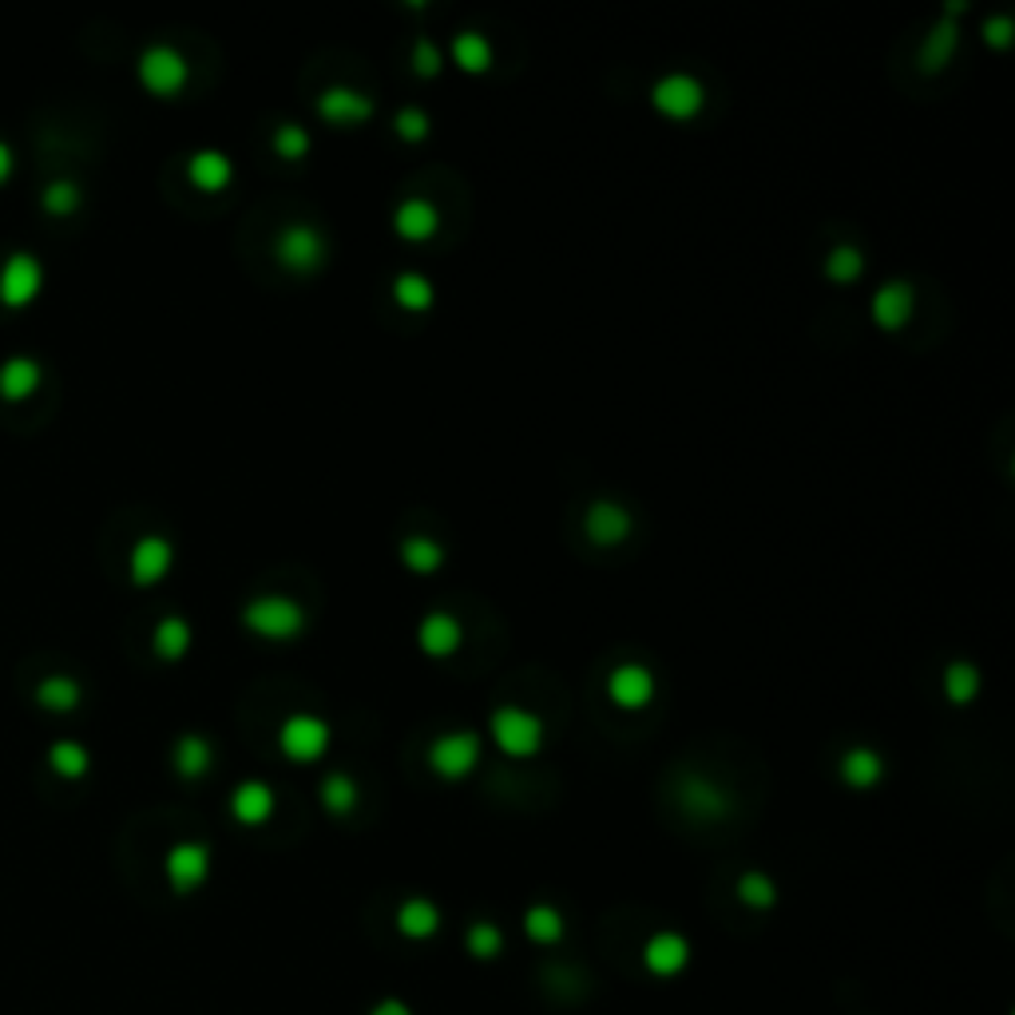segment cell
I'll list each match as a JSON object with an SVG mask.
<instances>
[{
  "instance_id": "cell-25",
  "label": "cell",
  "mask_w": 1015,
  "mask_h": 1015,
  "mask_svg": "<svg viewBox=\"0 0 1015 1015\" xmlns=\"http://www.w3.org/2000/svg\"><path fill=\"white\" fill-rule=\"evenodd\" d=\"M453 60L465 68V72H488V68H493V44H488L485 32H473V29L456 32Z\"/></svg>"
},
{
  "instance_id": "cell-6",
  "label": "cell",
  "mask_w": 1015,
  "mask_h": 1015,
  "mask_svg": "<svg viewBox=\"0 0 1015 1015\" xmlns=\"http://www.w3.org/2000/svg\"><path fill=\"white\" fill-rule=\"evenodd\" d=\"M651 104L666 115V120H694L706 107V87L691 72H671V76L655 80L651 87Z\"/></svg>"
},
{
  "instance_id": "cell-2",
  "label": "cell",
  "mask_w": 1015,
  "mask_h": 1015,
  "mask_svg": "<svg viewBox=\"0 0 1015 1015\" xmlns=\"http://www.w3.org/2000/svg\"><path fill=\"white\" fill-rule=\"evenodd\" d=\"M488 731L508 758H531L543 746V722L524 706H496Z\"/></svg>"
},
{
  "instance_id": "cell-44",
  "label": "cell",
  "mask_w": 1015,
  "mask_h": 1015,
  "mask_svg": "<svg viewBox=\"0 0 1015 1015\" xmlns=\"http://www.w3.org/2000/svg\"><path fill=\"white\" fill-rule=\"evenodd\" d=\"M9 167H12V152H9V143H0V179L9 175Z\"/></svg>"
},
{
  "instance_id": "cell-31",
  "label": "cell",
  "mask_w": 1015,
  "mask_h": 1015,
  "mask_svg": "<svg viewBox=\"0 0 1015 1015\" xmlns=\"http://www.w3.org/2000/svg\"><path fill=\"white\" fill-rule=\"evenodd\" d=\"M318 797H322V806L330 809L333 817H345L358 809V781H353L350 774H330V778L322 781V789H318Z\"/></svg>"
},
{
  "instance_id": "cell-36",
  "label": "cell",
  "mask_w": 1015,
  "mask_h": 1015,
  "mask_svg": "<svg viewBox=\"0 0 1015 1015\" xmlns=\"http://www.w3.org/2000/svg\"><path fill=\"white\" fill-rule=\"evenodd\" d=\"M275 155L286 163H298L310 155V132L302 124H282L275 132Z\"/></svg>"
},
{
  "instance_id": "cell-19",
  "label": "cell",
  "mask_w": 1015,
  "mask_h": 1015,
  "mask_svg": "<svg viewBox=\"0 0 1015 1015\" xmlns=\"http://www.w3.org/2000/svg\"><path fill=\"white\" fill-rule=\"evenodd\" d=\"M393 230L408 242H425L441 230V215L428 199H405L393 210Z\"/></svg>"
},
{
  "instance_id": "cell-28",
  "label": "cell",
  "mask_w": 1015,
  "mask_h": 1015,
  "mask_svg": "<svg viewBox=\"0 0 1015 1015\" xmlns=\"http://www.w3.org/2000/svg\"><path fill=\"white\" fill-rule=\"evenodd\" d=\"M524 932H528L531 944H560L563 940L560 909H551V904H531V909L524 912Z\"/></svg>"
},
{
  "instance_id": "cell-39",
  "label": "cell",
  "mask_w": 1015,
  "mask_h": 1015,
  "mask_svg": "<svg viewBox=\"0 0 1015 1015\" xmlns=\"http://www.w3.org/2000/svg\"><path fill=\"white\" fill-rule=\"evenodd\" d=\"M408 60H413V72H417V76H425V80H433L441 68H445V52H441V48L433 44V40H425V37L413 40V52H408Z\"/></svg>"
},
{
  "instance_id": "cell-23",
  "label": "cell",
  "mask_w": 1015,
  "mask_h": 1015,
  "mask_svg": "<svg viewBox=\"0 0 1015 1015\" xmlns=\"http://www.w3.org/2000/svg\"><path fill=\"white\" fill-rule=\"evenodd\" d=\"M956 44H960V29L952 24L949 17H944L936 29L924 37V44H921V68H924V72H944V68L952 64V52H956Z\"/></svg>"
},
{
  "instance_id": "cell-18",
  "label": "cell",
  "mask_w": 1015,
  "mask_h": 1015,
  "mask_svg": "<svg viewBox=\"0 0 1015 1015\" xmlns=\"http://www.w3.org/2000/svg\"><path fill=\"white\" fill-rule=\"evenodd\" d=\"M275 789L266 781H242V786L230 794V814L242 821V826H262L275 817Z\"/></svg>"
},
{
  "instance_id": "cell-3",
  "label": "cell",
  "mask_w": 1015,
  "mask_h": 1015,
  "mask_svg": "<svg viewBox=\"0 0 1015 1015\" xmlns=\"http://www.w3.org/2000/svg\"><path fill=\"white\" fill-rule=\"evenodd\" d=\"M325 255H330V242H325L322 230L310 227V222L282 227L275 238V258L286 266V270H294V275H310V270H318V266L325 262Z\"/></svg>"
},
{
  "instance_id": "cell-22",
  "label": "cell",
  "mask_w": 1015,
  "mask_h": 1015,
  "mask_svg": "<svg viewBox=\"0 0 1015 1015\" xmlns=\"http://www.w3.org/2000/svg\"><path fill=\"white\" fill-rule=\"evenodd\" d=\"M841 778L845 786L853 789H873L884 778V758L869 746H853V750L841 758Z\"/></svg>"
},
{
  "instance_id": "cell-11",
  "label": "cell",
  "mask_w": 1015,
  "mask_h": 1015,
  "mask_svg": "<svg viewBox=\"0 0 1015 1015\" xmlns=\"http://www.w3.org/2000/svg\"><path fill=\"white\" fill-rule=\"evenodd\" d=\"M631 528H635V520H631V512L619 500H595L588 508V516H583V531H588L599 548L623 543L631 536Z\"/></svg>"
},
{
  "instance_id": "cell-27",
  "label": "cell",
  "mask_w": 1015,
  "mask_h": 1015,
  "mask_svg": "<svg viewBox=\"0 0 1015 1015\" xmlns=\"http://www.w3.org/2000/svg\"><path fill=\"white\" fill-rule=\"evenodd\" d=\"M37 381H40V365L32 358H24V353H17V358H9L0 365V393L4 397H24V393L37 390Z\"/></svg>"
},
{
  "instance_id": "cell-35",
  "label": "cell",
  "mask_w": 1015,
  "mask_h": 1015,
  "mask_svg": "<svg viewBox=\"0 0 1015 1015\" xmlns=\"http://www.w3.org/2000/svg\"><path fill=\"white\" fill-rule=\"evenodd\" d=\"M37 698L52 711H72L80 703V683L68 679V674H48L44 683L37 686Z\"/></svg>"
},
{
  "instance_id": "cell-9",
  "label": "cell",
  "mask_w": 1015,
  "mask_h": 1015,
  "mask_svg": "<svg viewBox=\"0 0 1015 1015\" xmlns=\"http://www.w3.org/2000/svg\"><path fill=\"white\" fill-rule=\"evenodd\" d=\"M318 115L325 124H338V127H358L365 124L373 115V95L358 92V87H345V84H333L318 95Z\"/></svg>"
},
{
  "instance_id": "cell-13",
  "label": "cell",
  "mask_w": 1015,
  "mask_h": 1015,
  "mask_svg": "<svg viewBox=\"0 0 1015 1015\" xmlns=\"http://www.w3.org/2000/svg\"><path fill=\"white\" fill-rule=\"evenodd\" d=\"M912 310H916V290H912L904 278L884 282L873 294V322L881 325V330H904Z\"/></svg>"
},
{
  "instance_id": "cell-7",
  "label": "cell",
  "mask_w": 1015,
  "mask_h": 1015,
  "mask_svg": "<svg viewBox=\"0 0 1015 1015\" xmlns=\"http://www.w3.org/2000/svg\"><path fill=\"white\" fill-rule=\"evenodd\" d=\"M187 76H190L187 60H183V52L172 44H152L139 56V80L152 87L155 95H175L183 84H187Z\"/></svg>"
},
{
  "instance_id": "cell-34",
  "label": "cell",
  "mask_w": 1015,
  "mask_h": 1015,
  "mask_svg": "<svg viewBox=\"0 0 1015 1015\" xmlns=\"http://www.w3.org/2000/svg\"><path fill=\"white\" fill-rule=\"evenodd\" d=\"M864 275V255L857 247H833L826 255V278L837 286H849Z\"/></svg>"
},
{
  "instance_id": "cell-33",
  "label": "cell",
  "mask_w": 1015,
  "mask_h": 1015,
  "mask_svg": "<svg viewBox=\"0 0 1015 1015\" xmlns=\"http://www.w3.org/2000/svg\"><path fill=\"white\" fill-rule=\"evenodd\" d=\"M738 901L746 904V909H774V901H778V884H774V877L769 873H758V869H750V873L738 877Z\"/></svg>"
},
{
  "instance_id": "cell-29",
  "label": "cell",
  "mask_w": 1015,
  "mask_h": 1015,
  "mask_svg": "<svg viewBox=\"0 0 1015 1015\" xmlns=\"http://www.w3.org/2000/svg\"><path fill=\"white\" fill-rule=\"evenodd\" d=\"M393 298H397V305H405V310L421 313L437 302V290H433V282H428L425 275L405 270V275H397V282H393Z\"/></svg>"
},
{
  "instance_id": "cell-14",
  "label": "cell",
  "mask_w": 1015,
  "mask_h": 1015,
  "mask_svg": "<svg viewBox=\"0 0 1015 1015\" xmlns=\"http://www.w3.org/2000/svg\"><path fill=\"white\" fill-rule=\"evenodd\" d=\"M40 262L29 255V250H17V255H9V262H4V270H0V298L12 305L29 302L32 294L40 290Z\"/></svg>"
},
{
  "instance_id": "cell-43",
  "label": "cell",
  "mask_w": 1015,
  "mask_h": 1015,
  "mask_svg": "<svg viewBox=\"0 0 1015 1015\" xmlns=\"http://www.w3.org/2000/svg\"><path fill=\"white\" fill-rule=\"evenodd\" d=\"M370 1015H413V1012H408L405 1000H393V996H390V1000H381V1004H373Z\"/></svg>"
},
{
  "instance_id": "cell-16",
  "label": "cell",
  "mask_w": 1015,
  "mask_h": 1015,
  "mask_svg": "<svg viewBox=\"0 0 1015 1015\" xmlns=\"http://www.w3.org/2000/svg\"><path fill=\"white\" fill-rule=\"evenodd\" d=\"M679 801L694 817H722L731 809V794L722 786H714L711 778H703V774H686L683 786H679Z\"/></svg>"
},
{
  "instance_id": "cell-40",
  "label": "cell",
  "mask_w": 1015,
  "mask_h": 1015,
  "mask_svg": "<svg viewBox=\"0 0 1015 1015\" xmlns=\"http://www.w3.org/2000/svg\"><path fill=\"white\" fill-rule=\"evenodd\" d=\"M393 127H397V135H401L405 143H421V139L428 135V127H433V124H428V115L421 112V107H401L397 120H393Z\"/></svg>"
},
{
  "instance_id": "cell-26",
  "label": "cell",
  "mask_w": 1015,
  "mask_h": 1015,
  "mask_svg": "<svg viewBox=\"0 0 1015 1015\" xmlns=\"http://www.w3.org/2000/svg\"><path fill=\"white\" fill-rule=\"evenodd\" d=\"M401 560H405V568L413 571V576H433V571L445 563V548H441L433 536H408V540L401 543Z\"/></svg>"
},
{
  "instance_id": "cell-41",
  "label": "cell",
  "mask_w": 1015,
  "mask_h": 1015,
  "mask_svg": "<svg viewBox=\"0 0 1015 1015\" xmlns=\"http://www.w3.org/2000/svg\"><path fill=\"white\" fill-rule=\"evenodd\" d=\"M76 203H80V190L72 187V183H52V187L44 190L48 210H60V215H64V210H72Z\"/></svg>"
},
{
  "instance_id": "cell-17",
  "label": "cell",
  "mask_w": 1015,
  "mask_h": 1015,
  "mask_svg": "<svg viewBox=\"0 0 1015 1015\" xmlns=\"http://www.w3.org/2000/svg\"><path fill=\"white\" fill-rule=\"evenodd\" d=\"M172 560H175L172 540H163V536H143V540H135V548H132V579L135 583H155V579H163L172 571Z\"/></svg>"
},
{
  "instance_id": "cell-32",
  "label": "cell",
  "mask_w": 1015,
  "mask_h": 1015,
  "mask_svg": "<svg viewBox=\"0 0 1015 1015\" xmlns=\"http://www.w3.org/2000/svg\"><path fill=\"white\" fill-rule=\"evenodd\" d=\"M190 646V623L179 615H167L159 619V626H155V651H159L163 659H183Z\"/></svg>"
},
{
  "instance_id": "cell-1",
  "label": "cell",
  "mask_w": 1015,
  "mask_h": 1015,
  "mask_svg": "<svg viewBox=\"0 0 1015 1015\" xmlns=\"http://www.w3.org/2000/svg\"><path fill=\"white\" fill-rule=\"evenodd\" d=\"M242 623L266 643H290L305 631V608L290 595H258L242 608Z\"/></svg>"
},
{
  "instance_id": "cell-24",
  "label": "cell",
  "mask_w": 1015,
  "mask_h": 1015,
  "mask_svg": "<svg viewBox=\"0 0 1015 1015\" xmlns=\"http://www.w3.org/2000/svg\"><path fill=\"white\" fill-rule=\"evenodd\" d=\"M210 762H215V750H210V742L203 734H183L175 742V769H179L183 778H203L210 769Z\"/></svg>"
},
{
  "instance_id": "cell-5",
  "label": "cell",
  "mask_w": 1015,
  "mask_h": 1015,
  "mask_svg": "<svg viewBox=\"0 0 1015 1015\" xmlns=\"http://www.w3.org/2000/svg\"><path fill=\"white\" fill-rule=\"evenodd\" d=\"M480 762V738L473 731H453V734H441L433 746H428V766L433 774L445 781H460L468 778Z\"/></svg>"
},
{
  "instance_id": "cell-8",
  "label": "cell",
  "mask_w": 1015,
  "mask_h": 1015,
  "mask_svg": "<svg viewBox=\"0 0 1015 1015\" xmlns=\"http://www.w3.org/2000/svg\"><path fill=\"white\" fill-rule=\"evenodd\" d=\"M655 691H659L655 674L639 663H623L608 674V698L619 711H643V706L655 703Z\"/></svg>"
},
{
  "instance_id": "cell-12",
  "label": "cell",
  "mask_w": 1015,
  "mask_h": 1015,
  "mask_svg": "<svg viewBox=\"0 0 1015 1015\" xmlns=\"http://www.w3.org/2000/svg\"><path fill=\"white\" fill-rule=\"evenodd\" d=\"M643 964L651 976H679L691 964V944L679 932H655L643 944Z\"/></svg>"
},
{
  "instance_id": "cell-37",
  "label": "cell",
  "mask_w": 1015,
  "mask_h": 1015,
  "mask_svg": "<svg viewBox=\"0 0 1015 1015\" xmlns=\"http://www.w3.org/2000/svg\"><path fill=\"white\" fill-rule=\"evenodd\" d=\"M465 944H468V952H473L476 960H493V956H500V949H504V936H500V929H496V924H488V921H476L473 929H468Z\"/></svg>"
},
{
  "instance_id": "cell-4",
  "label": "cell",
  "mask_w": 1015,
  "mask_h": 1015,
  "mask_svg": "<svg viewBox=\"0 0 1015 1015\" xmlns=\"http://www.w3.org/2000/svg\"><path fill=\"white\" fill-rule=\"evenodd\" d=\"M278 746L290 762L298 766H310L330 750V726H325L318 714H290L278 731Z\"/></svg>"
},
{
  "instance_id": "cell-21",
  "label": "cell",
  "mask_w": 1015,
  "mask_h": 1015,
  "mask_svg": "<svg viewBox=\"0 0 1015 1015\" xmlns=\"http://www.w3.org/2000/svg\"><path fill=\"white\" fill-rule=\"evenodd\" d=\"M187 175H190V183L199 190H222L230 183V175H235V163H230V155H222V152H195L190 155V163H187Z\"/></svg>"
},
{
  "instance_id": "cell-38",
  "label": "cell",
  "mask_w": 1015,
  "mask_h": 1015,
  "mask_svg": "<svg viewBox=\"0 0 1015 1015\" xmlns=\"http://www.w3.org/2000/svg\"><path fill=\"white\" fill-rule=\"evenodd\" d=\"M48 762L60 769V774H68V778H76V774H84L87 769V750L80 746V742H52V750H48Z\"/></svg>"
},
{
  "instance_id": "cell-10",
  "label": "cell",
  "mask_w": 1015,
  "mask_h": 1015,
  "mask_svg": "<svg viewBox=\"0 0 1015 1015\" xmlns=\"http://www.w3.org/2000/svg\"><path fill=\"white\" fill-rule=\"evenodd\" d=\"M210 873V849L199 841H179L167 853V881L175 892H195Z\"/></svg>"
},
{
  "instance_id": "cell-20",
  "label": "cell",
  "mask_w": 1015,
  "mask_h": 1015,
  "mask_svg": "<svg viewBox=\"0 0 1015 1015\" xmlns=\"http://www.w3.org/2000/svg\"><path fill=\"white\" fill-rule=\"evenodd\" d=\"M397 929L408 940H433L441 929V909L425 897H408L397 909Z\"/></svg>"
},
{
  "instance_id": "cell-30",
  "label": "cell",
  "mask_w": 1015,
  "mask_h": 1015,
  "mask_svg": "<svg viewBox=\"0 0 1015 1015\" xmlns=\"http://www.w3.org/2000/svg\"><path fill=\"white\" fill-rule=\"evenodd\" d=\"M980 694V671L972 663H949L944 666V698L956 706H969L972 698Z\"/></svg>"
},
{
  "instance_id": "cell-42",
  "label": "cell",
  "mask_w": 1015,
  "mask_h": 1015,
  "mask_svg": "<svg viewBox=\"0 0 1015 1015\" xmlns=\"http://www.w3.org/2000/svg\"><path fill=\"white\" fill-rule=\"evenodd\" d=\"M984 40H987V44L1004 48L1007 40H1012V20H1007V17H992V20H984Z\"/></svg>"
},
{
  "instance_id": "cell-15",
  "label": "cell",
  "mask_w": 1015,
  "mask_h": 1015,
  "mask_svg": "<svg viewBox=\"0 0 1015 1015\" xmlns=\"http://www.w3.org/2000/svg\"><path fill=\"white\" fill-rule=\"evenodd\" d=\"M417 643H421V651H425V655L448 659L456 646L465 643V626L456 623V615H448V611H433V615L421 619Z\"/></svg>"
}]
</instances>
